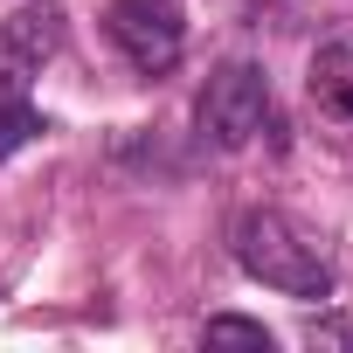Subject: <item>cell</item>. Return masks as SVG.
I'll return each mask as SVG.
<instances>
[{
	"instance_id": "cell-1",
	"label": "cell",
	"mask_w": 353,
	"mask_h": 353,
	"mask_svg": "<svg viewBox=\"0 0 353 353\" xmlns=\"http://www.w3.org/2000/svg\"><path fill=\"white\" fill-rule=\"evenodd\" d=\"M229 250H236V263H243L256 284H270V291H284V298H298V305L332 298V263H325V250H319L284 208H243L236 229H229Z\"/></svg>"
},
{
	"instance_id": "cell-2",
	"label": "cell",
	"mask_w": 353,
	"mask_h": 353,
	"mask_svg": "<svg viewBox=\"0 0 353 353\" xmlns=\"http://www.w3.org/2000/svg\"><path fill=\"white\" fill-rule=\"evenodd\" d=\"M263 118H270V77H263L256 63H243V56L215 63L208 83H201V97H194V132H201V145L243 152V145L263 132Z\"/></svg>"
},
{
	"instance_id": "cell-3",
	"label": "cell",
	"mask_w": 353,
	"mask_h": 353,
	"mask_svg": "<svg viewBox=\"0 0 353 353\" xmlns=\"http://www.w3.org/2000/svg\"><path fill=\"white\" fill-rule=\"evenodd\" d=\"M104 35L111 49L139 70V77H166L188 49V21L173 0H111L104 8Z\"/></svg>"
},
{
	"instance_id": "cell-4",
	"label": "cell",
	"mask_w": 353,
	"mask_h": 353,
	"mask_svg": "<svg viewBox=\"0 0 353 353\" xmlns=\"http://www.w3.org/2000/svg\"><path fill=\"white\" fill-rule=\"evenodd\" d=\"M56 49H63V8L56 0L14 8L0 21V104H28V83L42 77V63Z\"/></svg>"
},
{
	"instance_id": "cell-5",
	"label": "cell",
	"mask_w": 353,
	"mask_h": 353,
	"mask_svg": "<svg viewBox=\"0 0 353 353\" xmlns=\"http://www.w3.org/2000/svg\"><path fill=\"white\" fill-rule=\"evenodd\" d=\"M201 339H208V346H256V353H270V332H263L256 319H236V312H215V319L201 325Z\"/></svg>"
},
{
	"instance_id": "cell-6",
	"label": "cell",
	"mask_w": 353,
	"mask_h": 353,
	"mask_svg": "<svg viewBox=\"0 0 353 353\" xmlns=\"http://www.w3.org/2000/svg\"><path fill=\"white\" fill-rule=\"evenodd\" d=\"M312 97H325V111L353 118V77H325V83H312Z\"/></svg>"
}]
</instances>
